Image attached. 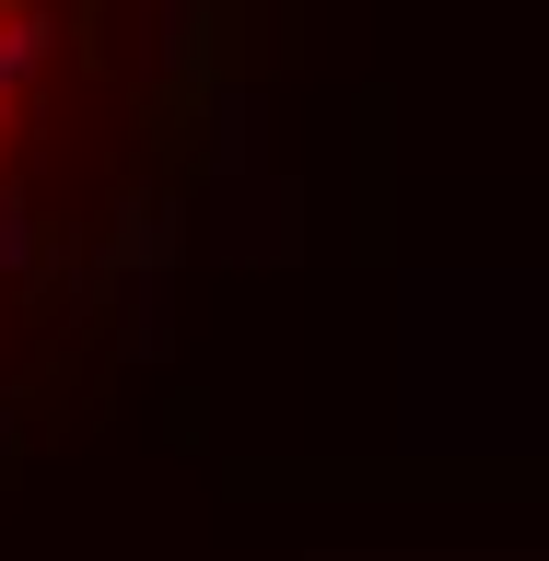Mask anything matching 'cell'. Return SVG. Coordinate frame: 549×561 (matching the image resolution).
<instances>
[{"mask_svg":"<svg viewBox=\"0 0 549 561\" xmlns=\"http://www.w3.org/2000/svg\"><path fill=\"white\" fill-rule=\"evenodd\" d=\"M129 105V0H0V280L70 222Z\"/></svg>","mask_w":549,"mask_h":561,"instance_id":"1","label":"cell"}]
</instances>
